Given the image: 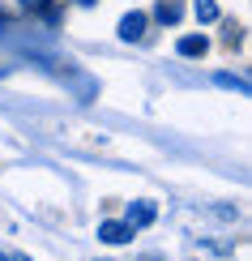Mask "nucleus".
Masks as SVG:
<instances>
[{
  "label": "nucleus",
  "instance_id": "6",
  "mask_svg": "<svg viewBox=\"0 0 252 261\" xmlns=\"http://www.w3.org/2000/svg\"><path fill=\"white\" fill-rule=\"evenodd\" d=\"M154 17L162 21V26H175V21L184 17V5H180V0H158V5H154Z\"/></svg>",
  "mask_w": 252,
  "mask_h": 261
},
{
  "label": "nucleus",
  "instance_id": "7",
  "mask_svg": "<svg viewBox=\"0 0 252 261\" xmlns=\"http://www.w3.org/2000/svg\"><path fill=\"white\" fill-rule=\"evenodd\" d=\"M192 13L197 21H218V5L214 0H192Z\"/></svg>",
  "mask_w": 252,
  "mask_h": 261
},
{
  "label": "nucleus",
  "instance_id": "5",
  "mask_svg": "<svg viewBox=\"0 0 252 261\" xmlns=\"http://www.w3.org/2000/svg\"><path fill=\"white\" fill-rule=\"evenodd\" d=\"M17 5H21V13H39L43 21H60L56 0H17Z\"/></svg>",
  "mask_w": 252,
  "mask_h": 261
},
{
  "label": "nucleus",
  "instance_id": "3",
  "mask_svg": "<svg viewBox=\"0 0 252 261\" xmlns=\"http://www.w3.org/2000/svg\"><path fill=\"white\" fill-rule=\"evenodd\" d=\"M154 214H158V210H154V201H128L124 223L137 231V227H150V223H154Z\"/></svg>",
  "mask_w": 252,
  "mask_h": 261
},
{
  "label": "nucleus",
  "instance_id": "9",
  "mask_svg": "<svg viewBox=\"0 0 252 261\" xmlns=\"http://www.w3.org/2000/svg\"><path fill=\"white\" fill-rule=\"evenodd\" d=\"M222 43H227V47H239V43H244V35H239V26H235V21H227V30H222Z\"/></svg>",
  "mask_w": 252,
  "mask_h": 261
},
{
  "label": "nucleus",
  "instance_id": "13",
  "mask_svg": "<svg viewBox=\"0 0 252 261\" xmlns=\"http://www.w3.org/2000/svg\"><path fill=\"white\" fill-rule=\"evenodd\" d=\"M0 77H5V69H0Z\"/></svg>",
  "mask_w": 252,
  "mask_h": 261
},
{
  "label": "nucleus",
  "instance_id": "4",
  "mask_svg": "<svg viewBox=\"0 0 252 261\" xmlns=\"http://www.w3.org/2000/svg\"><path fill=\"white\" fill-rule=\"evenodd\" d=\"M175 51H180V56H188V60H201L205 51H210V39H205V35H184L180 43H175Z\"/></svg>",
  "mask_w": 252,
  "mask_h": 261
},
{
  "label": "nucleus",
  "instance_id": "10",
  "mask_svg": "<svg viewBox=\"0 0 252 261\" xmlns=\"http://www.w3.org/2000/svg\"><path fill=\"white\" fill-rule=\"evenodd\" d=\"M9 261H30V257H9Z\"/></svg>",
  "mask_w": 252,
  "mask_h": 261
},
{
  "label": "nucleus",
  "instance_id": "1",
  "mask_svg": "<svg viewBox=\"0 0 252 261\" xmlns=\"http://www.w3.org/2000/svg\"><path fill=\"white\" fill-rule=\"evenodd\" d=\"M146 26H150V17L133 9V13L120 17V39H124V43H141V39H146Z\"/></svg>",
  "mask_w": 252,
  "mask_h": 261
},
{
  "label": "nucleus",
  "instance_id": "12",
  "mask_svg": "<svg viewBox=\"0 0 252 261\" xmlns=\"http://www.w3.org/2000/svg\"><path fill=\"white\" fill-rule=\"evenodd\" d=\"M146 261H162V257H146Z\"/></svg>",
  "mask_w": 252,
  "mask_h": 261
},
{
  "label": "nucleus",
  "instance_id": "11",
  "mask_svg": "<svg viewBox=\"0 0 252 261\" xmlns=\"http://www.w3.org/2000/svg\"><path fill=\"white\" fill-rule=\"evenodd\" d=\"M77 5H94V0H77Z\"/></svg>",
  "mask_w": 252,
  "mask_h": 261
},
{
  "label": "nucleus",
  "instance_id": "2",
  "mask_svg": "<svg viewBox=\"0 0 252 261\" xmlns=\"http://www.w3.org/2000/svg\"><path fill=\"white\" fill-rule=\"evenodd\" d=\"M133 236H137V231H133L128 223H116V219L98 223V240H103V244H128Z\"/></svg>",
  "mask_w": 252,
  "mask_h": 261
},
{
  "label": "nucleus",
  "instance_id": "8",
  "mask_svg": "<svg viewBox=\"0 0 252 261\" xmlns=\"http://www.w3.org/2000/svg\"><path fill=\"white\" fill-rule=\"evenodd\" d=\"M214 82H218V86H227V90H239V94H248V82H244V77H231V73H218Z\"/></svg>",
  "mask_w": 252,
  "mask_h": 261
}]
</instances>
